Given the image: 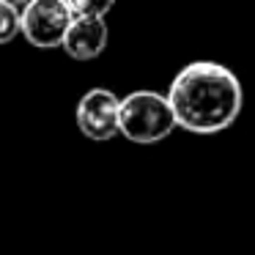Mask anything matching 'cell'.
Returning a JSON list of instances; mask_svg holds the SVG:
<instances>
[{
	"label": "cell",
	"instance_id": "6da1fadb",
	"mask_svg": "<svg viewBox=\"0 0 255 255\" xmlns=\"http://www.w3.org/2000/svg\"><path fill=\"white\" fill-rule=\"evenodd\" d=\"M176 124L192 134H220L239 118L244 91L239 77L217 61H195L167 88Z\"/></svg>",
	"mask_w": 255,
	"mask_h": 255
},
{
	"label": "cell",
	"instance_id": "7a4b0ae2",
	"mask_svg": "<svg viewBox=\"0 0 255 255\" xmlns=\"http://www.w3.org/2000/svg\"><path fill=\"white\" fill-rule=\"evenodd\" d=\"M176 116L167 96L156 91H134L121 99V116H118V134L140 145H151L165 140L176 129Z\"/></svg>",
	"mask_w": 255,
	"mask_h": 255
},
{
	"label": "cell",
	"instance_id": "3957f363",
	"mask_svg": "<svg viewBox=\"0 0 255 255\" xmlns=\"http://www.w3.org/2000/svg\"><path fill=\"white\" fill-rule=\"evenodd\" d=\"M74 11L66 0H30L19 11V33L28 39V44L39 50H52L63 44Z\"/></svg>",
	"mask_w": 255,
	"mask_h": 255
},
{
	"label": "cell",
	"instance_id": "277c9868",
	"mask_svg": "<svg viewBox=\"0 0 255 255\" xmlns=\"http://www.w3.org/2000/svg\"><path fill=\"white\" fill-rule=\"evenodd\" d=\"M121 99L107 88H91L77 105V127L88 140L105 143L118 134Z\"/></svg>",
	"mask_w": 255,
	"mask_h": 255
},
{
	"label": "cell",
	"instance_id": "5b68a950",
	"mask_svg": "<svg viewBox=\"0 0 255 255\" xmlns=\"http://www.w3.org/2000/svg\"><path fill=\"white\" fill-rule=\"evenodd\" d=\"M107 25L105 17H74L63 36V50L74 61H94L107 47Z\"/></svg>",
	"mask_w": 255,
	"mask_h": 255
},
{
	"label": "cell",
	"instance_id": "8992f818",
	"mask_svg": "<svg viewBox=\"0 0 255 255\" xmlns=\"http://www.w3.org/2000/svg\"><path fill=\"white\" fill-rule=\"evenodd\" d=\"M19 33V8L11 6L8 0H0V44L14 41Z\"/></svg>",
	"mask_w": 255,
	"mask_h": 255
},
{
	"label": "cell",
	"instance_id": "52a82bcc",
	"mask_svg": "<svg viewBox=\"0 0 255 255\" xmlns=\"http://www.w3.org/2000/svg\"><path fill=\"white\" fill-rule=\"evenodd\" d=\"M66 3L74 17H105L116 6V0H66Z\"/></svg>",
	"mask_w": 255,
	"mask_h": 255
},
{
	"label": "cell",
	"instance_id": "ba28073f",
	"mask_svg": "<svg viewBox=\"0 0 255 255\" xmlns=\"http://www.w3.org/2000/svg\"><path fill=\"white\" fill-rule=\"evenodd\" d=\"M8 3H11V6H17V8H22V6H28L30 0H8Z\"/></svg>",
	"mask_w": 255,
	"mask_h": 255
}]
</instances>
